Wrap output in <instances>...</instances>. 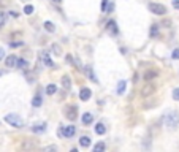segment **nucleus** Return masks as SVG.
<instances>
[{
  "label": "nucleus",
  "instance_id": "24",
  "mask_svg": "<svg viewBox=\"0 0 179 152\" xmlns=\"http://www.w3.org/2000/svg\"><path fill=\"white\" fill-rule=\"evenodd\" d=\"M44 29H46L48 32H54L55 30V25L52 24L51 21H46V22H44Z\"/></svg>",
  "mask_w": 179,
  "mask_h": 152
},
{
  "label": "nucleus",
  "instance_id": "19",
  "mask_svg": "<svg viewBox=\"0 0 179 152\" xmlns=\"http://www.w3.org/2000/svg\"><path fill=\"white\" fill-rule=\"evenodd\" d=\"M51 49H52V52H54L55 55H60V54H62V48H60V44H57V43H54L52 46H51Z\"/></svg>",
  "mask_w": 179,
  "mask_h": 152
},
{
  "label": "nucleus",
  "instance_id": "11",
  "mask_svg": "<svg viewBox=\"0 0 179 152\" xmlns=\"http://www.w3.org/2000/svg\"><path fill=\"white\" fill-rule=\"evenodd\" d=\"M62 86H64L65 91H70V89H71V79H70L68 75L62 76Z\"/></svg>",
  "mask_w": 179,
  "mask_h": 152
},
{
  "label": "nucleus",
  "instance_id": "37",
  "mask_svg": "<svg viewBox=\"0 0 179 152\" xmlns=\"http://www.w3.org/2000/svg\"><path fill=\"white\" fill-rule=\"evenodd\" d=\"M54 2H55V3H60V2H62V0H54Z\"/></svg>",
  "mask_w": 179,
  "mask_h": 152
},
{
  "label": "nucleus",
  "instance_id": "2",
  "mask_svg": "<svg viewBox=\"0 0 179 152\" xmlns=\"http://www.w3.org/2000/svg\"><path fill=\"white\" fill-rule=\"evenodd\" d=\"M5 122L10 124L11 127H16V128H21L22 125H24V122H22V119L18 114H7L5 116Z\"/></svg>",
  "mask_w": 179,
  "mask_h": 152
},
{
  "label": "nucleus",
  "instance_id": "10",
  "mask_svg": "<svg viewBox=\"0 0 179 152\" xmlns=\"http://www.w3.org/2000/svg\"><path fill=\"white\" fill-rule=\"evenodd\" d=\"M92 122H94V114L84 112V114H82V124H84V125H91Z\"/></svg>",
  "mask_w": 179,
  "mask_h": 152
},
{
  "label": "nucleus",
  "instance_id": "1",
  "mask_svg": "<svg viewBox=\"0 0 179 152\" xmlns=\"http://www.w3.org/2000/svg\"><path fill=\"white\" fill-rule=\"evenodd\" d=\"M165 125L170 128V130H175L179 125V112L178 111H170L165 114Z\"/></svg>",
  "mask_w": 179,
  "mask_h": 152
},
{
  "label": "nucleus",
  "instance_id": "32",
  "mask_svg": "<svg viewBox=\"0 0 179 152\" xmlns=\"http://www.w3.org/2000/svg\"><path fill=\"white\" fill-rule=\"evenodd\" d=\"M173 7L176 10H179V0H173Z\"/></svg>",
  "mask_w": 179,
  "mask_h": 152
},
{
  "label": "nucleus",
  "instance_id": "28",
  "mask_svg": "<svg viewBox=\"0 0 179 152\" xmlns=\"http://www.w3.org/2000/svg\"><path fill=\"white\" fill-rule=\"evenodd\" d=\"M173 98H175L176 101H179V87L173 89Z\"/></svg>",
  "mask_w": 179,
  "mask_h": 152
},
{
  "label": "nucleus",
  "instance_id": "9",
  "mask_svg": "<svg viewBox=\"0 0 179 152\" xmlns=\"http://www.w3.org/2000/svg\"><path fill=\"white\" fill-rule=\"evenodd\" d=\"M44 130H46V124H44V122L35 124V125L32 127V132H33V133H43Z\"/></svg>",
  "mask_w": 179,
  "mask_h": 152
},
{
  "label": "nucleus",
  "instance_id": "38",
  "mask_svg": "<svg viewBox=\"0 0 179 152\" xmlns=\"http://www.w3.org/2000/svg\"><path fill=\"white\" fill-rule=\"evenodd\" d=\"M24 2H27V0H24Z\"/></svg>",
  "mask_w": 179,
  "mask_h": 152
},
{
  "label": "nucleus",
  "instance_id": "14",
  "mask_svg": "<svg viewBox=\"0 0 179 152\" xmlns=\"http://www.w3.org/2000/svg\"><path fill=\"white\" fill-rule=\"evenodd\" d=\"M154 91H155V87L152 86V84H148V86L141 91V95H143V97H148V95H149V94H152Z\"/></svg>",
  "mask_w": 179,
  "mask_h": 152
},
{
  "label": "nucleus",
  "instance_id": "22",
  "mask_svg": "<svg viewBox=\"0 0 179 152\" xmlns=\"http://www.w3.org/2000/svg\"><path fill=\"white\" fill-rule=\"evenodd\" d=\"M149 35H151V38H154V37H157V35H159V27H157V24H154L152 27H151Z\"/></svg>",
  "mask_w": 179,
  "mask_h": 152
},
{
  "label": "nucleus",
  "instance_id": "34",
  "mask_svg": "<svg viewBox=\"0 0 179 152\" xmlns=\"http://www.w3.org/2000/svg\"><path fill=\"white\" fill-rule=\"evenodd\" d=\"M10 14L13 16V18H18V16H19V13H18V11H10Z\"/></svg>",
  "mask_w": 179,
  "mask_h": 152
},
{
  "label": "nucleus",
  "instance_id": "6",
  "mask_svg": "<svg viewBox=\"0 0 179 152\" xmlns=\"http://www.w3.org/2000/svg\"><path fill=\"white\" fill-rule=\"evenodd\" d=\"M75 133H76V127H75V125H68V127H65V128H64V132H62V135H64L65 138H71Z\"/></svg>",
  "mask_w": 179,
  "mask_h": 152
},
{
  "label": "nucleus",
  "instance_id": "18",
  "mask_svg": "<svg viewBox=\"0 0 179 152\" xmlns=\"http://www.w3.org/2000/svg\"><path fill=\"white\" fill-rule=\"evenodd\" d=\"M41 103H43V100H41V97H40V95L33 97V100H32V106H35V108H38V106H41Z\"/></svg>",
  "mask_w": 179,
  "mask_h": 152
},
{
  "label": "nucleus",
  "instance_id": "30",
  "mask_svg": "<svg viewBox=\"0 0 179 152\" xmlns=\"http://www.w3.org/2000/svg\"><path fill=\"white\" fill-rule=\"evenodd\" d=\"M171 57H173V59H179V48H176L175 51H173Z\"/></svg>",
  "mask_w": 179,
  "mask_h": 152
},
{
  "label": "nucleus",
  "instance_id": "23",
  "mask_svg": "<svg viewBox=\"0 0 179 152\" xmlns=\"http://www.w3.org/2000/svg\"><path fill=\"white\" fill-rule=\"evenodd\" d=\"M86 73H87V78H91L92 81H95V82H97V78H95V75H94V70L91 68V67H86Z\"/></svg>",
  "mask_w": 179,
  "mask_h": 152
},
{
  "label": "nucleus",
  "instance_id": "27",
  "mask_svg": "<svg viewBox=\"0 0 179 152\" xmlns=\"http://www.w3.org/2000/svg\"><path fill=\"white\" fill-rule=\"evenodd\" d=\"M24 13L25 14H32L33 13V7H32V5H25V7H24Z\"/></svg>",
  "mask_w": 179,
  "mask_h": 152
},
{
  "label": "nucleus",
  "instance_id": "16",
  "mask_svg": "<svg viewBox=\"0 0 179 152\" xmlns=\"http://www.w3.org/2000/svg\"><path fill=\"white\" fill-rule=\"evenodd\" d=\"M91 143H92V139L89 138V136H81V138H79V144L82 146V148H89V146H91Z\"/></svg>",
  "mask_w": 179,
  "mask_h": 152
},
{
  "label": "nucleus",
  "instance_id": "17",
  "mask_svg": "<svg viewBox=\"0 0 179 152\" xmlns=\"http://www.w3.org/2000/svg\"><path fill=\"white\" fill-rule=\"evenodd\" d=\"M16 67H19V68H29V62H27L25 59H18Z\"/></svg>",
  "mask_w": 179,
  "mask_h": 152
},
{
  "label": "nucleus",
  "instance_id": "4",
  "mask_svg": "<svg viewBox=\"0 0 179 152\" xmlns=\"http://www.w3.org/2000/svg\"><path fill=\"white\" fill-rule=\"evenodd\" d=\"M65 117L67 119H70V121H75L76 119V114H78V108L76 106H65Z\"/></svg>",
  "mask_w": 179,
  "mask_h": 152
},
{
  "label": "nucleus",
  "instance_id": "33",
  "mask_svg": "<svg viewBox=\"0 0 179 152\" xmlns=\"http://www.w3.org/2000/svg\"><path fill=\"white\" fill-rule=\"evenodd\" d=\"M106 5H108V0H102V10L105 11V8H106Z\"/></svg>",
  "mask_w": 179,
  "mask_h": 152
},
{
  "label": "nucleus",
  "instance_id": "5",
  "mask_svg": "<svg viewBox=\"0 0 179 152\" xmlns=\"http://www.w3.org/2000/svg\"><path fill=\"white\" fill-rule=\"evenodd\" d=\"M40 60H41L46 67H54V62L51 60V57H49L48 51H41V52H40Z\"/></svg>",
  "mask_w": 179,
  "mask_h": 152
},
{
  "label": "nucleus",
  "instance_id": "7",
  "mask_svg": "<svg viewBox=\"0 0 179 152\" xmlns=\"http://www.w3.org/2000/svg\"><path fill=\"white\" fill-rule=\"evenodd\" d=\"M16 62H18V57H16L14 54H11L5 59V65H7L8 68H13V67H16Z\"/></svg>",
  "mask_w": 179,
  "mask_h": 152
},
{
  "label": "nucleus",
  "instance_id": "3",
  "mask_svg": "<svg viewBox=\"0 0 179 152\" xmlns=\"http://www.w3.org/2000/svg\"><path fill=\"white\" fill-rule=\"evenodd\" d=\"M149 11L157 16H163L166 13V7L162 3H149Z\"/></svg>",
  "mask_w": 179,
  "mask_h": 152
},
{
  "label": "nucleus",
  "instance_id": "13",
  "mask_svg": "<svg viewBox=\"0 0 179 152\" xmlns=\"http://www.w3.org/2000/svg\"><path fill=\"white\" fill-rule=\"evenodd\" d=\"M95 133L97 135H105L106 133V127H105L103 122H98L97 125H95Z\"/></svg>",
  "mask_w": 179,
  "mask_h": 152
},
{
  "label": "nucleus",
  "instance_id": "21",
  "mask_svg": "<svg viewBox=\"0 0 179 152\" xmlns=\"http://www.w3.org/2000/svg\"><path fill=\"white\" fill-rule=\"evenodd\" d=\"M7 18H8V13H5V11H0V27L7 24Z\"/></svg>",
  "mask_w": 179,
  "mask_h": 152
},
{
  "label": "nucleus",
  "instance_id": "8",
  "mask_svg": "<svg viewBox=\"0 0 179 152\" xmlns=\"http://www.w3.org/2000/svg\"><path fill=\"white\" fill-rule=\"evenodd\" d=\"M91 95H92L91 89L82 87V89H81V92H79V98H81L82 101H86V100H89V98H91Z\"/></svg>",
  "mask_w": 179,
  "mask_h": 152
},
{
  "label": "nucleus",
  "instance_id": "12",
  "mask_svg": "<svg viewBox=\"0 0 179 152\" xmlns=\"http://www.w3.org/2000/svg\"><path fill=\"white\" fill-rule=\"evenodd\" d=\"M106 30H108L109 33H113V35H116V33H117V25H116V22H114V21H109L108 24H106Z\"/></svg>",
  "mask_w": 179,
  "mask_h": 152
},
{
  "label": "nucleus",
  "instance_id": "35",
  "mask_svg": "<svg viewBox=\"0 0 179 152\" xmlns=\"http://www.w3.org/2000/svg\"><path fill=\"white\" fill-rule=\"evenodd\" d=\"M3 55H5V51H3L2 48H0V60H2V57H3Z\"/></svg>",
  "mask_w": 179,
  "mask_h": 152
},
{
  "label": "nucleus",
  "instance_id": "20",
  "mask_svg": "<svg viewBox=\"0 0 179 152\" xmlns=\"http://www.w3.org/2000/svg\"><path fill=\"white\" fill-rule=\"evenodd\" d=\"M125 86H127L125 81H119V84H117V94H124L125 92Z\"/></svg>",
  "mask_w": 179,
  "mask_h": 152
},
{
  "label": "nucleus",
  "instance_id": "26",
  "mask_svg": "<svg viewBox=\"0 0 179 152\" xmlns=\"http://www.w3.org/2000/svg\"><path fill=\"white\" fill-rule=\"evenodd\" d=\"M105 149H106L105 143H98V144L94 146V152H100V151H105Z\"/></svg>",
  "mask_w": 179,
  "mask_h": 152
},
{
  "label": "nucleus",
  "instance_id": "31",
  "mask_svg": "<svg viewBox=\"0 0 179 152\" xmlns=\"http://www.w3.org/2000/svg\"><path fill=\"white\" fill-rule=\"evenodd\" d=\"M18 46H22L21 41H13V43H11V48H18Z\"/></svg>",
  "mask_w": 179,
  "mask_h": 152
},
{
  "label": "nucleus",
  "instance_id": "15",
  "mask_svg": "<svg viewBox=\"0 0 179 152\" xmlns=\"http://www.w3.org/2000/svg\"><path fill=\"white\" fill-rule=\"evenodd\" d=\"M157 75H159L157 70H149L144 73V79H154V78H157Z\"/></svg>",
  "mask_w": 179,
  "mask_h": 152
},
{
  "label": "nucleus",
  "instance_id": "25",
  "mask_svg": "<svg viewBox=\"0 0 179 152\" xmlns=\"http://www.w3.org/2000/svg\"><path fill=\"white\" fill-rule=\"evenodd\" d=\"M55 91H57V87H55L54 84H49V86L46 87V94H48V95H52V94H55Z\"/></svg>",
  "mask_w": 179,
  "mask_h": 152
},
{
  "label": "nucleus",
  "instance_id": "36",
  "mask_svg": "<svg viewBox=\"0 0 179 152\" xmlns=\"http://www.w3.org/2000/svg\"><path fill=\"white\" fill-rule=\"evenodd\" d=\"M57 148H55V146H49V148H46V151H55Z\"/></svg>",
  "mask_w": 179,
  "mask_h": 152
},
{
  "label": "nucleus",
  "instance_id": "29",
  "mask_svg": "<svg viewBox=\"0 0 179 152\" xmlns=\"http://www.w3.org/2000/svg\"><path fill=\"white\" fill-rule=\"evenodd\" d=\"M113 10H114V3L106 5V8H105V11H106V13H113Z\"/></svg>",
  "mask_w": 179,
  "mask_h": 152
}]
</instances>
